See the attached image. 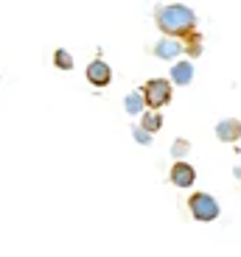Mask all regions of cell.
<instances>
[{
  "mask_svg": "<svg viewBox=\"0 0 241 257\" xmlns=\"http://www.w3.org/2000/svg\"><path fill=\"white\" fill-rule=\"evenodd\" d=\"M157 28L163 34H171V37H185L188 31L196 28V14L194 9L183 6V3H171V6H160L154 12Z\"/></svg>",
  "mask_w": 241,
  "mask_h": 257,
  "instance_id": "obj_1",
  "label": "cell"
},
{
  "mask_svg": "<svg viewBox=\"0 0 241 257\" xmlns=\"http://www.w3.org/2000/svg\"><path fill=\"white\" fill-rule=\"evenodd\" d=\"M188 207H191V215L196 221H216L219 218V201L208 193H194L188 199Z\"/></svg>",
  "mask_w": 241,
  "mask_h": 257,
  "instance_id": "obj_2",
  "label": "cell"
},
{
  "mask_svg": "<svg viewBox=\"0 0 241 257\" xmlns=\"http://www.w3.org/2000/svg\"><path fill=\"white\" fill-rule=\"evenodd\" d=\"M143 101L149 103L151 109H160V106H166V103L171 101V81H166V78H151V81H146V87H143Z\"/></svg>",
  "mask_w": 241,
  "mask_h": 257,
  "instance_id": "obj_3",
  "label": "cell"
},
{
  "mask_svg": "<svg viewBox=\"0 0 241 257\" xmlns=\"http://www.w3.org/2000/svg\"><path fill=\"white\" fill-rule=\"evenodd\" d=\"M87 81H90L93 87H107V84L112 81L110 64H107L104 59H96V62H90V64H87Z\"/></svg>",
  "mask_w": 241,
  "mask_h": 257,
  "instance_id": "obj_4",
  "label": "cell"
},
{
  "mask_svg": "<svg viewBox=\"0 0 241 257\" xmlns=\"http://www.w3.org/2000/svg\"><path fill=\"white\" fill-rule=\"evenodd\" d=\"M196 182V171L188 165V162L177 160L174 165H171V185L174 187H191Z\"/></svg>",
  "mask_w": 241,
  "mask_h": 257,
  "instance_id": "obj_5",
  "label": "cell"
},
{
  "mask_svg": "<svg viewBox=\"0 0 241 257\" xmlns=\"http://www.w3.org/2000/svg\"><path fill=\"white\" fill-rule=\"evenodd\" d=\"M183 51H185V45L177 37H171V34H166V37L154 45V56L157 59H177Z\"/></svg>",
  "mask_w": 241,
  "mask_h": 257,
  "instance_id": "obj_6",
  "label": "cell"
},
{
  "mask_svg": "<svg viewBox=\"0 0 241 257\" xmlns=\"http://www.w3.org/2000/svg\"><path fill=\"white\" fill-rule=\"evenodd\" d=\"M216 137L222 143H235L241 137V120H235V117H222V120L216 123Z\"/></svg>",
  "mask_w": 241,
  "mask_h": 257,
  "instance_id": "obj_7",
  "label": "cell"
},
{
  "mask_svg": "<svg viewBox=\"0 0 241 257\" xmlns=\"http://www.w3.org/2000/svg\"><path fill=\"white\" fill-rule=\"evenodd\" d=\"M194 81V64L191 62H177L171 67V84H180V87H188Z\"/></svg>",
  "mask_w": 241,
  "mask_h": 257,
  "instance_id": "obj_8",
  "label": "cell"
},
{
  "mask_svg": "<svg viewBox=\"0 0 241 257\" xmlns=\"http://www.w3.org/2000/svg\"><path fill=\"white\" fill-rule=\"evenodd\" d=\"M143 106H146L143 92H129V95H126V101H124V109L129 112V115H140V112H143Z\"/></svg>",
  "mask_w": 241,
  "mask_h": 257,
  "instance_id": "obj_9",
  "label": "cell"
},
{
  "mask_svg": "<svg viewBox=\"0 0 241 257\" xmlns=\"http://www.w3.org/2000/svg\"><path fill=\"white\" fill-rule=\"evenodd\" d=\"M140 126L146 128V132H151V135H154L157 128L163 126V117H160V112H140Z\"/></svg>",
  "mask_w": 241,
  "mask_h": 257,
  "instance_id": "obj_10",
  "label": "cell"
},
{
  "mask_svg": "<svg viewBox=\"0 0 241 257\" xmlns=\"http://www.w3.org/2000/svg\"><path fill=\"white\" fill-rule=\"evenodd\" d=\"M53 64H56L59 70H73V56H70V51L59 48V51L53 53Z\"/></svg>",
  "mask_w": 241,
  "mask_h": 257,
  "instance_id": "obj_11",
  "label": "cell"
},
{
  "mask_svg": "<svg viewBox=\"0 0 241 257\" xmlns=\"http://www.w3.org/2000/svg\"><path fill=\"white\" fill-rule=\"evenodd\" d=\"M185 37H188V45H185V51H188L191 56L196 59L199 53H202V39H199V34H194V31H188Z\"/></svg>",
  "mask_w": 241,
  "mask_h": 257,
  "instance_id": "obj_12",
  "label": "cell"
},
{
  "mask_svg": "<svg viewBox=\"0 0 241 257\" xmlns=\"http://www.w3.org/2000/svg\"><path fill=\"white\" fill-rule=\"evenodd\" d=\"M188 151H191V143H188V140H177L174 146H171V157H174V160H183V157H188Z\"/></svg>",
  "mask_w": 241,
  "mask_h": 257,
  "instance_id": "obj_13",
  "label": "cell"
},
{
  "mask_svg": "<svg viewBox=\"0 0 241 257\" xmlns=\"http://www.w3.org/2000/svg\"><path fill=\"white\" fill-rule=\"evenodd\" d=\"M132 137H135L140 146H151V132H146L143 126H135V128H132Z\"/></svg>",
  "mask_w": 241,
  "mask_h": 257,
  "instance_id": "obj_14",
  "label": "cell"
},
{
  "mask_svg": "<svg viewBox=\"0 0 241 257\" xmlns=\"http://www.w3.org/2000/svg\"><path fill=\"white\" fill-rule=\"evenodd\" d=\"M233 174H235V176H238V179H241V168H235V171H233Z\"/></svg>",
  "mask_w": 241,
  "mask_h": 257,
  "instance_id": "obj_15",
  "label": "cell"
}]
</instances>
